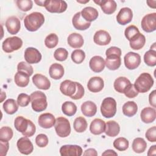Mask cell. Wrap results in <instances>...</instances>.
<instances>
[{"label": "cell", "mask_w": 156, "mask_h": 156, "mask_svg": "<svg viewBox=\"0 0 156 156\" xmlns=\"http://www.w3.org/2000/svg\"><path fill=\"white\" fill-rule=\"evenodd\" d=\"M105 63L107 68L110 70L118 69L121 66V60L119 55L112 54L106 56Z\"/></svg>", "instance_id": "cell-26"}, {"label": "cell", "mask_w": 156, "mask_h": 156, "mask_svg": "<svg viewBox=\"0 0 156 156\" xmlns=\"http://www.w3.org/2000/svg\"><path fill=\"white\" fill-rule=\"evenodd\" d=\"M130 83V80L125 77H119L114 82L113 87L115 90L120 93H123L125 88Z\"/></svg>", "instance_id": "cell-36"}, {"label": "cell", "mask_w": 156, "mask_h": 156, "mask_svg": "<svg viewBox=\"0 0 156 156\" xmlns=\"http://www.w3.org/2000/svg\"><path fill=\"white\" fill-rule=\"evenodd\" d=\"M88 126V123L86 119L82 116L76 118L73 123L74 130L79 133L83 132L86 130Z\"/></svg>", "instance_id": "cell-38"}, {"label": "cell", "mask_w": 156, "mask_h": 156, "mask_svg": "<svg viewBox=\"0 0 156 156\" xmlns=\"http://www.w3.org/2000/svg\"><path fill=\"white\" fill-rule=\"evenodd\" d=\"M30 101L32 109L36 112L44 111L47 106L48 102L45 94L40 91H36L31 93Z\"/></svg>", "instance_id": "cell-4"}, {"label": "cell", "mask_w": 156, "mask_h": 156, "mask_svg": "<svg viewBox=\"0 0 156 156\" xmlns=\"http://www.w3.org/2000/svg\"><path fill=\"white\" fill-rule=\"evenodd\" d=\"M67 4L62 0H46L44 7L51 13H63L67 9Z\"/></svg>", "instance_id": "cell-8"}, {"label": "cell", "mask_w": 156, "mask_h": 156, "mask_svg": "<svg viewBox=\"0 0 156 156\" xmlns=\"http://www.w3.org/2000/svg\"><path fill=\"white\" fill-rule=\"evenodd\" d=\"M149 101L150 105L153 107H156V91L153 90L149 96Z\"/></svg>", "instance_id": "cell-56"}, {"label": "cell", "mask_w": 156, "mask_h": 156, "mask_svg": "<svg viewBox=\"0 0 156 156\" xmlns=\"http://www.w3.org/2000/svg\"><path fill=\"white\" fill-rule=\"evenodd\" d=\"M132 149L138 154L143 153L147 147V143L142 138H136L132 142Z\"/></svg>", "instance_id": "cell-37"}, {"label": "cell", "mask_w": 156, "mask_h": 156, "mask_svg": "<svg viewBox=\"0 0 156 156\" xmlns=\"http://www.w3.org/2000/svg\"><path fill=\"white\" fill-rule=\"evenodd\" d=\"M5 94V93L2 92V93H1V102H2L4 98L5 99V98H6V94Z\"/></svg>", "instance_id": "cell-62"}, {"label": "cell", "mask_w": 156, "mask_h": 156, "mask_svg": "<svg viewBox=\"0 0 156 156\" xmlns=\"http://www.w3.org/2000/svg\"><path fill=\"white\" fill-rule=\"evenodd\" d=\"M123 93L129 98H133L138 94V92L135 89L133 84H129L124 90Z\"/></svg>", "instance_id": "cell-49"}, {"label": "cell", "mask_w": 156, "mask_h": 156, "mask_svg": "<svg viewBox=\"0 0 156 156\" xmlns=\"http://www.w3.org/2000/svg\"><path fill=\"white\" fill-rule=\"evenodd\" d=\"M144 61L145 63L149 66L156 65V51L150 49L144 55Z\"/></svg>", "instance_id": "cell-40"}, {"label": "cell", "mask_w": 156, "mask_h": 156, "mask_svg": "<svg viewBox=\"0 0 156 156\" xmlns=\"http://www.w3.org/2000/svg\"><path fill=\"white\" fill-rule=\"evenodd\" d=\"M72 23L75 29L80 30H85L91 26V23L86 21L82 16L80 12L76 13L72 20Z\"/></svg>", "instance_id": "cell-23"}, {"label": "cell", "mask_w": 156, "mask_h": 156, "mask_svg": "<svg viewBox=\"0 0 156 156\" xmlns=\"http://www.w3.org/2000/svg\"><path fill=\"white\" fill-rule=\"evenodd\" d=\"M83 155H90V156H97L98 153L93 148H90L87 149L84 153L83 154Z\"/></svg>", "instance_id": "cell-57"}, {"label": "cell", "mask_w": 156, "mask_h": 156, "mask_svg": "<svg viewBox=\"0 0 156 156\" xmlns=\"http://www.w3.org/2000/svg\"><path fill=\"white\" fill-rule=\"evenodd\" d=\"M140 31L137 27H136L134 25H130L128 26L125 31H124V35L126 38L130 41L131 39L134 37L136 34H139Z\"/></svg>", "instance_id": "cell-48"}, {"label": "cell", "mask_w": 156, "mask_h": 156, "mask_svg": "<svg viewBox=\"0 0 156 156\" xmlns=\"http://www.w3.org/2000/svg\"><path fill=\"white\" fill-rule=\"evenodd\" d=\"M146 2H147L149 7H150L151 8H153V9H155L156 1H147Z\"/></svg>", "instance_id": "cell-60"}, {"label": "cell", "mask_w": 156, "mask_h": 156, "mask_svg": "<svg viewBox=\"0 0 156 156\" xmlns=\"http://www.w3.org/2000/svg\"><path fill=\"white\" fill-rule=\"evenodd\" d=\"M146 138L150 142L156 141V127L153 126L147 129L145 133Z\"/></svg>", "instance_id": "cell-53"}, {"label": "cell", "mask_w": 156, "mask_h": 156, "mask_svg": "<svg viewBox=\"0 0 156 156\" xmlns=\"http://www.w3.org/2000/svg\"><path fill=\"white\" fill-rule=\"evenodd\" d=\"M112 54H115V55H117L121 57V50L120 48L116 47V46H112L109 48L108 49H107L106 52H105V55L106 56H108L109 55H112Z\"/></svg>", "instance_id": "cell-54"}, {"label": "cell", "mask_w": 156, "mask_h": 156, "mask_svg": "<svg viewBox=\"0 0 156 156\" xmlns=\"http://www.w3.org/2000/svg\"><path fill=\"white\" fill-rule=\"evenodd\" d=\"M16 4L18 9L23 12L30 10L33 6V2L31 0H17Z\"/></svg>", "instance_id": "cell-45"}, {"label": "cell", "mask_w": 156, "mask_h": 156, "mask_svg": "<svg viewBox=\"0 0 156 156\" xmlns=\"http://www.w3.org/2000/svg\"><path fill=\"white\" fill-rule=\"evenodd\" d=\"M145 43L146 38L144 35L140 32L131 39L130 41V46L134 50H139L144 46Z\"/></svg>", "instance_id": "cell-32"}, {"label": "cell", "mask_w": 156, "mask_h": 156, "mask_svg": "<svg viewBox=\"0 0 156 156\" xmlns=\"http://www.w3.org/2000/svg\"><path fill=\"white\" fill-rule=\"evenodd\" d=\"M85 58V54L82 49H76L71 53V59L75 63L80 64Z\"/></svg>", "instance_id": "cell-44"}, {"label": "cell", "mask_w": 156, "mask_h": 156, "mask_svg": "<svg viewBox=\"0 0 156 156\" xmlns=\"http://www.w3.org/2000/svg\"><path fill=\"white\" fill-rule=\"evenodd\" d=\"M50 77L55 80L61 79L64 75V68L63 66L59 63H53L49 69Z\"/></svg>", "instance_id": "cell-29"}, {"label": "cell", "mask_w": 156, "mask_h": 156, "mask_svg": "<svg viewBox=\"0 0 156 156\" xmlns=\"http://www.w3.org/2000/svg\"><path fill=\"white\" fill-rule=\"evenodd\" d=\"M32 82L39 89L47 90L51 87L50 80L44 75L41 74H36L32 77Z\"/></svg>", "instance_id": "cell-20"}, {"label": "cell", "mask_w": 156, "mask_h": 156, "mask_svg": "<svg viewBox=\"0 0 156 156\" xmlns=\"http://www.w3.org/2000/svg\"><path fill=\"white\" fill-rule=\"evenodd\" d=\"M22 45V40L20 37L15 36L8 37L5 39L2 43V48L5 52L10 53L20 49Z\"/></svg>", "instance_id": "cell-7"}, {"label": "cell", "mask_w": 156, "mask_h": 156, "mask_svg": "<svg viewBox=\"0 0 156 156\" xmlns=\"http://www.w3.org/2000/svg\"><path fill=\"white\" fill-rule=\"evenodd\" d=\"M15 83L20 87H25L29 83V76L22 71H18L14 77Z\"/></svg>", "instance_id": "cell-33"}, {"label": "cell", "mask_w": 156, "mask_h": 156, "mask_svg": "<svg viewBox=\"0 0 156 156\" xmlns=\"http://www.w3.org/2000/svg\"><path fill=\"white\" fill-rule=\"evenodd\" d=\"M16 146L20 152L24 155L31 154L34 150V146L32 142L26 136L20 138L17 141Z\"/></svg>", "instance_id": "cell-12"}, {"label": "cell", "mask_w": 156, "mask_h": 156, "mask_svg": "<svg viewBox=\"0 0 156 156\" xmlns=\"http://www.w3.org/2000/svg\"><path fill=\"white\" fill-rule=\"evenodd\" d=\"M3 109L6 113L12 115L17 112L18 109V104L15 99H9L4 102Z\"/></svg>", "instance_id": "cell-35"}, {"label": "cell", "mask_w": 156, "mask_h": 156, "mask_svg": "<svg viewBox=\"0 0 156 156\" xmlns=\"http://www.w3.org/2000/svg\"><path fill=\"white\" fill-rule=\"evenodd\" d=\"M94 42L98 45L105 46L111 41V36L109 33L104 30L97 31L93 37Z\"/></svg>", "instance_id": "cell-19"}, {"label": "cell", "mask_w": 156, "mask_h": 156, "mask_svg": "<svg viewBox=\"0 0 156 156\" xmlns=\"http://www.w3.org/2000/svg\"><path fill=\"white\" fill-rule=\"evenodd\" d=\"M113 146L115 149L119 151H126L129 147V141L124 138V137H119L115 140L113 141Z\"/></svg>", "instance_id": "cell-41"}, {"label": "cell", "mask_w": 156, "mask_h": 156, "mask_svg": "<svg viewBox=\"0 0 156 156\" xmlns=\"http://www.w3.org/2000/svg\"><path fill=\"white\" fill-rule=\"evenodd\" d=\"M105 129V122L99 118L93 120L90 126V130L94 135H100L104 132Z\"/></svg>", "instance_id": "cell-25"}, {"label": "cell", "mask_w": 156, "mask_h": 156, "mask_svg": "<svg viewBox=\"0 0 156 156\" xmlns=\"http://www.w3.org/2000/svg\"><path fill=\"white\" fill-rule=\"evenodd\" d=\"M76 86H77L76 91L74 93V94L70 98L74 100H78V99H81L83 96L85 90H84V88L80 83L77 82H76Z\"/></svg>", "instance_id": "cell-52"}, {"label": "cell", "mask_w": 156, "mask_h": 156, "mask_svg": "<svg viewBox=\"0 0 156 156\" xmlns=\"http://www.w3.org/2000/svg\"><path fill=\"white\" fill-rule=\"evenodd\" d=\"M77 90L76 82L70 80H65L63 81L60 85V91L65 96L71 97L74 94Z\"/></svg>", "instance_id": "cell-17"}, {"label": "cell", "mask_w": 156, "mask_h": 156, "mask_svg": "<svg viewBox=\"0 0 156 156\" xmlns=\"http://www.w3.org/2000/svg\"><path fill=\"white\" fill-rule=\"evenodd\" d=\"M155 154H156V145H153L149 148L147 152V155H155Z\"/></svg>", "instance_id": "cell-59"}, {"label": "cell", "mask_w": 156, "mask_h": 156, "mask_svg": "<svg viewBox=\"0 0 156 156\" xmlns=\"http://www.w3.org/2000/svg\"><path fill=\"white\" fill-rule=\"evenodd\" d=\"M58 42V36L54 33L49 34L44 40V44L49 49L55 48Z\"/></svg>", "instance_id": "cell-43"}, {"label": "cell", "mask_w": 156, "mask_h": 156, "mask_svg": "<svg viewBox=\"0 0 156 156\" xmlns=\"http://www.w3.org/2000/svg\"><path fill=\"white\" fill-rule=\"evenodd\" d=\"M55 130L57 135L62 138L68 136L71 133V126L68 119L60 116L55 120Z\"/></svg>", "instance_id": "cell-6"}, {"label": "cell", "mask_w": 156, "mask_h": 156, "mask_svg": "<svg viewBox=\"0 0 156 156\" xmlns=\"http://www.w3.org/2000/svg\"><path fill=\"white\" fill-rule=\"evenodd\" d=\"M0 146H1V156L6 155L7 151L9 148V141H3L0 140Z\"/></svg>", "instance_id": "cell-55"}, {"label": "cell", "mask_w": 156, "mask_h": 156, "mask_svg": "<svg viewBox=\"0 0 156 156\" xmlns=\"http://www.w3.org/2000/svg\"><path fill=\"white\" fill-rule=\"evenodd\" d=\"M142 29L146 32H152L156 29V13H149L145 15L141 23Z\"/></svg>", "instance_id": "cell-9"}, {"label": "cell", "mask_w": 156, "mask_h": 156, "mask_svg": "<svg viewBox=\"0 0 156 156\" xmlns=\"http://www.w3.org/2000/svg\"><path fill=\"white\" fill-rule=\"evenodd\" d=\"M101 112L102 116L106 118L113 117L116 112V102L111 98H105L101 105Z\"/></svg>", "instance_id": "cell-5"}, {"label": "cell", "mask_w": 156, "mask_h": 156, "mask_svg": "<svg viewBox=\"0 0 156 156\" xmlns=\"http://www.w3.org/2000/svg\"><path fill=\"white\" fill-rule=\"evenodd\" d=\"M35 143L40 147H44L48 144V138L46 135L40 133L35 138Z\"/></svg>", "instance_id": "cell-51"}, {"label": "cell", "mask_w": 156, "mask_h": 156, "mask_svg": "<svg viewBox=\"0 0 156 156\" xmlns=\"http://www.w3.org/2000/svg\"><path fill=\"white\" fill-rule=\"evenodd\" d=\"M120 131V127L118 123L115 121H107L105 124V129L104 132L105 134L111 137L117 136Z\"/></svg>", "instance_id": "cell-31"}, {"label": "cell", "mask_w": 156, "mask_h": 156, "mask_svg": "<svg viewBox=\"0 0 156 156\" xmlns=\"http://www.w3.org/2000/svg\"><path fill=\"white\" fill-rule=\"evenodd\" d=\"M63 113L68 116H72L75 115L77 111L76 104L71 101H66L62 105Z\"/></svg>", "instance_id": "cell-39"}, {"label": "cell", "mask_w": 156, "mask_h": 156, "mask_svg": "<svg viewBox=\"0 0 156 156\" xmlns=\"http://www.w3.org/2000/svg\"><path fill=\"white\" fill-rule=\"evenodd\" d=\"M138 111L137 104L133 101H128L122 106V113L128 117L134 116Z\"/></svg>", "instance_id": "cell-34"}, {"label": "cell", "mask_w": 156, "mask_h": 156, "mask_svg": "<svg viewBox=\"0 0 156 156\" xmlns=\"http://www.w3.org/2000/svg\"><path fill=\"white\" fill-rule=\"evenodd\" d=\"M104 87V82L102 78L100 77H93L90 78L87 83L88 89L93 93L101 91Z\"/></svg>", "instance_id": "cell-21"}, {"label": "cell", "mask_w": 156, "mask_h": 156, "mask_svg": "<svg viewBox=\"0 0 156 156\" xmlns=\"http://www.w3.org/2000/svg\"><path fill=\"white\" fill-rule=\"evenodd\" d=\"M81 111L83 115L87 117H91L96 113L97 106L92 101H85L81 105Z\"/></svg>", "instance_id": "cell-27"}, {"label": "cell", "mask_w": 156, "mask_h": 156, "mask_svg": "<svg viewBox=\"0 0 156 156\" xmlns=\"http://www.w3.org/2000/svg\"><path fill=\"white\" fill-rule=\"evenodd\" d=\"M44 15L38 12H34L27 15L24 20V26L26 29L30 32L37 30L44 23Z\"/></svg>", "instance_id": "cell-2"}, {"label": "cell", "mask_w": 156, "mask_h": 156, "mask_svg": "<svg viewBox=\"0 0 156 156\" xmlns=\"http://www.w3.org/2000/svg\"><path fill=\"white\" fill-rule=\"evenodd\" d=\"M67 41L68 44L73 48H80L84 43L83 37L77 33L71 34L68 37Z\"/></svg>", "instance_id": "cell-28"}, {"label": "cell", "mask_w": 156, "mask_h": 156, "mask_svg": "<svg viewBox=\"0 0 156 156\" xmlns=\"http://www.w3.org/2000/svg\"><path fill=\"white\" fill-rule=\"evenodd\" d=\"M102 155H118V154L113 150L108 149L106 150L104 152H103L102 154Z\"/></svg>", "instance_id": "cell-58"}, {"label": "cell", "mask_w": 156, "mask_h": 156, "mask_svg": "<svg viewBox=\"0 0 156 156\" xmlns=\"http://www.w3.org/2000/svg\"><path fill=\"white\" fill-rule=\"evenodd\" d=\"M80 13L82 18L89 23L94 21L98 17V10L92 7H85Z\"/></svg>", "instance_id": "cell-30"}, {"label": "cell", "mask_w": 156, "mask_h": 156, "mask_svg": "<svg viewBox=\"0 0 156 156\" xmlns=\"http://www.w3.org/2000/svg\"><path fill=\"white\" fill-rule=\"evenodd\" d=\"M13 133L12 129L8 126L2 127L0 129V140L9 141L12 139Z\"/></svg>", "instance_id": "cell-42"}, {"label": "cell", "mask_w": 156, "mask_h": 156, "mask_svg": "<svg viewBox=\"0 0 156 156\" xmlns=\"http://www.w3.org/2000/svg\"><path fill=\"white\" fill-rule=\"evenodd\" d=\"M17 70L18 71L24 72L27 74L29 76H30L34 73L32 66L29 63L25 62H21L18 64Z\"/></svg>", "instance_id": "cell-46"}, {"label": "cell", "mask_w": 156, "mask_h": 156, "mask_svg": "<svg viewBox=\"0 0 156 156\" xmlns=\"http://www.w3.org/2000/svg\"><path fill=\"white\" fill-rule=\"evenodd\" d=\"M60 154L62 156H80L82 149L78 145H63L60 149Z\"/></svg>", "instance_id": "cell-13"}, {"label": "cell", "mask_w": 156, "mask_h": 156, "mask_svg": "<svg viewBox=\"0 0 156 156\" xmlns=\"http://www.w3.org/2000/svg\"><path fill=\"white\" fill-rule=\"evenodd\" d=\"M77 2H80V3H86V2H89V0H87V1H85V2H83V1H77Z\"/></svg>", "instance_id": "cell-63"}, {"label": "cell", "mask_w": 156, "mask_h": 156, "mask_svg": "<svg viewBox=\"0 0 156 156\" xmlns=\"http://www.w3.org/2000/svg\"><path fill=\"white\" fill-rule=\"evenodd\" d=\"M24 58L29 64L38 63L41 60V54L37 49L29 47L26 48L24 51Z\"/></svg>", "instance_id": "cell-11"}, {"label": "cell", "mask_w": 156, "mask_h": 156, "mask_svg": "<svg viewBox=\"0 0 156 156\" xmlns=\"http://www.w3.org/2000/svg\"><path fill=\"white\" fill-rule=\"evenodd\" d=\"M132 10L129 7H123L118 12L116 16V21L121 25H126L132 21Z\"/></svg>", "instance_id": "cell-14"}, {"label": "cell", "mask_w": 156, "mask_h": 156, "mask_svg": "<svg viewBox=\"0 0 156 156\" xmlns=\"http://www.w3.org/2000/svg\"><path fill=\"white\" fill-rule=\"evenodd\" d=\"M14 126L18 132L26 137L33 136L36 131L35 124L30 120L27 119L21 116H17L15 119Z\"/></svg>", "instance_id": "cell-1"}, {"label": "cell", "mask_w": 156, "mask_h": 156, "mask_svg": "<svg viewBox=\"0 0 156 156\" xmlns=\"http://www.w3.org/2000/svg\"><path fill=\"white\" fill-rule=\"evenodd\" d=\"M90 69L94 73H101L105 68V63L104 58L99 55L93 57L89 62Z\"/></svg>", "instance_id": "cell-22"}, {"label": "cell", "mask_w": 156, "mask_h": 156, "mask_svg": "<svg viewBox=\"0 0 156 156\" xmlns=\"http://www.w3.org/2000/svg\"><path fill=\"white\" fill-rule=\"evenodd\" d=\"M154 79L151 75L147 73H141L136 79L134 85L138 93L147 92L154 85Z\"/></svg>", "instance_id": "cell-3"}, {"label": "cell", "mask_w": 156, "mask_h": 156, "mask_svg": "<svg viewBox=\"0 0 156 156\" xmlns=\"http://www.w3.org/2000/svg\"><path fill=\"white\" fill-rule=\"evenodd\" d=\"M5 27L10 34H16L20 30V20L15 16H10L5 21Z\"/></svg>", "instance_id": "cell-16"}, {"label": "cell", "mask_w": 156, "mask_h": 156, "mask_svg": "<svg viewBox=\"0 0 156 156\" xmlns=\"http://www.w3.org/2000/svg\"><path fill=\"white\" fill-rule=\"evenodd\" d=\"M38 5L44 7L45 4V1H34Z\"/></svg>", "instance_id": "cell-61"}, {"label": "cell", "mask_w": 156, "mask_h": 156, "mask_svg": "<svg viewBox=\"0 0 156 156\" xmlns=\"http://www.w3.org/2000/svg\"><path fill=\"white\" fill-rule=\"evenodd\" d=\"M55 120L52 114L45 113L40 115L38 119V122L39 126L42 128L49 129L55 125Z\"/></svg>", "instance_id": "cell-15"}, {"label": "cell", "mask_w": 156, "mask_h": 156, "mask_svg": "<svg viewBox=\"0 0 156 156\" xmlns=\"http://www.w3.org/2000/svg\"><path fill=\"white\" fill-rule=\"evenodd\" d=\"M30 102V96L26 93H21L17 98V103L21 107H26Z\"/></svg>", "instance_id": "cell-50"}, {"label": "cell", "mask_w": 156, "mask_h": 156, "mask_svg": "<svg viewBox=\"0 0 156 156\" xmlns=\"http://www.w3.org/2000/svg\"><path fill=\"white\" fill-rule=\"evenodd\" d=\"M94 2L98 4L102 10L107 15H110L113 13L116 9L117 5L115 1L113 0H100V1H94Z\"/></svg>", "instance_id": "cell-18"}, {"label": "cell", "mask_w": 156, "mask_h": 156, "mask_svg": "<svg viewBox=\"0 0 156 156\" xmlns=\"http://www.w3.org/2000/svg\"><path fill=\"white\" fill-rule=\"evenodd\" d=\"M141 121L146 124L154 122L156 118V111L154 108L145 107L140 113Z\"/></svg>", "instance_id": "cell-24"}, {"label": "cell", "mask_w": 156, "mask_h": 156, "mask_svg": "<svg viewBox=\"0 0 156 156\" xmlns=\"http://www.w3.org/2000/svg\"><path fill=\"white\" fill-rule=\"evenodd\" d=\"M68 52L67 50L62 48L57 49L54 53V57L55 59L60 62L65 61V60H66V58H68Z\"/></svg>", "instance_id": "cell-47"}, {"label": "cell", "mask_w": 156, "mask_h": 156, "mask_svg": "<svg viewBox=\"0 0 156 156\" xmlns=\"http://www.w3.org/2000/svg\"><path fill=\"white\" fill-rule=\"evenodd\" d=\"M125 66L129 69H135L141 63L140 55L133 52H129L124 57Z\"/></svg>", "instance_id": "cell-10"}]
</instances>
